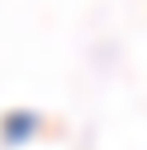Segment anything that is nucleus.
<instances>
[{
  "label": "nucleus",
  "instance_id": "nucleus-1",
  "mask_svg": "<svg viewBox=\"0 0 147 150\" xmlns=\"http://www.w3.org/2000/svg\"><path fill=\"white\" fill-rule=\"evenodd\" d=\"M36 130H40V119L32 111H12V115L0 119V138H4V142H24V138H32Z\"/></svg>",
  "mask_w": 147,
  "mask_h": 150
}]
</instances>
